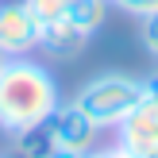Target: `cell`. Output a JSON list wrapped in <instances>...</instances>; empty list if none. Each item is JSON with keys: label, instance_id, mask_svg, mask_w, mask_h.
Returning <instances> with one entry per match:
<instances>
[{"label": "cell", "instance_id": "8fae6325", "mask_svg": "<svg viewBox=\"0 0 158 158\" xmlns=\"http://www.w3.org/2000/svg\"><path fill=\"white\" fill-rule=\"evenodd\" d=\"M139 39H143L147 54H151V58H158V12L143 19V31H139Z\"/></svg>", "mask_w": 158, "mask_h": 158}, {"label": "cell", "instance_id": "4fadbf2b", "mask_svg": "<svg viewBox=\"0 0 158 158\" xmlns=\"http://www.w3.org/2000/svg\"><path fill=\"white\" fill-rule=\"evenodd\" d=\"M143 97L147 100H158V69H154L151 77H143Z\"/></svg>", "mask_w": 158, "mask_h": 158}, {"label": "cell", "instance_id": "ba28073f", "mask_svg": "<svg viewBox=\"0 0 158 158\" xmlns=\"http://www.w3.org/2000/svg\"><path fill=\"white\" fill-rule=\"evenodd\" d=\"M50 151H54V143L46 135V127H31V131L15 135V154L19 158H46Z\"/></svg>", "mask_w": 158, "mask_h": 158}, {"label": "cell", "instance_id": "5bb4252c", "mask_svg": "<svg viewBox=\"0 0 158 158\" xmlns=\"http://www.w3.org/2000/svg\"><path fill=\"white\" fill-rule=\"evenodd\" d=\"M46 158H85V154H77V151H62V147H54V151L46 154Z\"/></svg>", "mask_w": 158, "mask_h": 158}, {"label": "cell", "instance_id": "30bf717a", "mask_svg": "<svg viewBox=\"0 0 158 158\" xmlns=\"http://www.w3.org/2000/svg\"><path fill=\"white\" fill-rule=\"evenodd\" d=\"M108 4L127 12V15H135V19H147V15L158 12V0H108Z\"/></svg>", "mask_w": 158, "mask_h": 158}, {"label": "cell", "instance_id": "5b68a950", "mask_svg": "<svg viewBox=\"0 0 158 158\" xmlns=\"http://www.w3.org/2000/svg\"><path fill=\"white\" fill-rule=\"evenodd\" d=\"M116 143L123 147L131 158H147L158 151V100H139L116 127Z\"/></svg>", "mask_w": 158, "mask_h": 158}, {"label": "cell", "instance_id": "3957f363", "mask_svg": "<svg viewBox=\"0 0 158 158\" xmlns=\"http://www.w3.org/2000/svg\"><path fill=\"white\" fill-rule=\"evenodd\" d=\"M43 127H46V135H50L54 147L77 151V154H89L97 147V135H100V127L77 108V100H58V108L50 112V120Z\"/></svg>", "mask_w": 158, "mask_h": 158}, {"label": "cell", "instance_id": "6da1fadb", "mask_svg": "<svg viewBox=\"0 0 158 158\" xmlns=\"http://www.w3.org/2000/svg\"><path fill=\"white\" fill-rule=\"evenodd\" d=\"M58 81L46 66L23 58H0V131L19 135V131L43 127L50 112L58 108Z\"/></svg>", "mask_w": 158, "mask_h": 158}, {"label": "cell", "instance_id": "9c48e42d", "mask_svg": "<svg viewBox=\"0 0 158 158\" xmlns=\"http://www.w3.org/2000/svg\"><path fill=\"white\" fill-rule=\"evenodd\" d=\"M23 4H27V12L35 15V23H39V27H46V23L66 19L73 0H23Z\"/></svg>", "mask_w": 158, "mask_h": 158}, {"label": "cell", "instance_id": "7c38bea8", "mask_svg": "<svg viewBox=\"0 0 158 158\" xmlns=\"http://www.w3.org/2000/svg\"><path fill=\"white\" fill-rule=\"evenodd\" d=\"M85 158H131V154L123 151L120 143H112V147H93V151L85 154Z\"/></svg>", "mask_w": 158, "mask_h": 158}, {"label": "cell", "instance_id": "8992f818", "mask_svg": "<svg viewBox=\"0 0 158 158\" xmlns=\"http://www.w3.org/2000/svg\"><path fill=\"white\" fill-rule=\"evenodd\" d=\"M85 43H89V35H81L69 19L46 23L43 35H39V50H46L50 58H62V62H66V58H77V54L85 50Z\"/></svg>", "mask_w": 158, "mask_h": 158}, {"label": "cell", "instance_id": "7a4b0ae2", "mask_svg": "<svg viewBox=\"0 0 158 158\" xmlns=\"http://www.w3.org/2000/svg\"><path fill=\"white\" fill-rule=\"evenodd\" d=\"M77 108L97 123L100 131H116L120 120L143 100V77L131 73H97L77 89Z\"/></svg>", "mask_w": 158, "mask_h": 158}, {"label": "cell", "instance_id": "2e32d148", "mask_svg": "<svg viewBox=\"0 0 158 158\" xmlns=\"http://www.w3.org/2000/svg\"><path fill=\"white\" fill-rule=\"evenodd\" d=\"M147 158H158V151H151V154H147Z\"/></svg>", "mask_w": 158, "mask_h": 158}, {"label": "cell", "instance_id": "277c9868", "mask_svg": "<svg viewBox=\"0 0 158 158\" xmlns=\"http://www.w3.org/2000/svg\"><path fill=\"white\" fill-rule=\"evenodd\" d=\"M39 35H43V27L35 23L23 0L0 4V58H23V54L39 50Z\"/></svg>", "mask_w": 158, "mask_h": 158}, {"label": "cell", "instance_id": "52a82bcc", "mask_svg": "<svg viewBox=\"0 0 158 158\" xmlns=\"http://www.w3.org/2000/svg\"><path fill=\"white\" fill-rule=\"evenodd\" d=\"M108 0H73V4H69V15L66 19L73 23L77 31H81V35H97L100 27H104V19H108Z\"/></svg>", "mask_w": 158, "mask_h": 158}, {"label": "cell", "instance_id": "9a60e30c", "mask_svg": "<svg viewBox=\"0 0 158 158\" xmlns=\"http://www.w3.org/2000/svg\"><path fill=\"white\" fill-rule=\"evenodd\" d=\"M0 158H19V154H15V151H8V154H0Z\"/></svg>", "mask_w": 158, "mask_h": 158}]
</instances>
